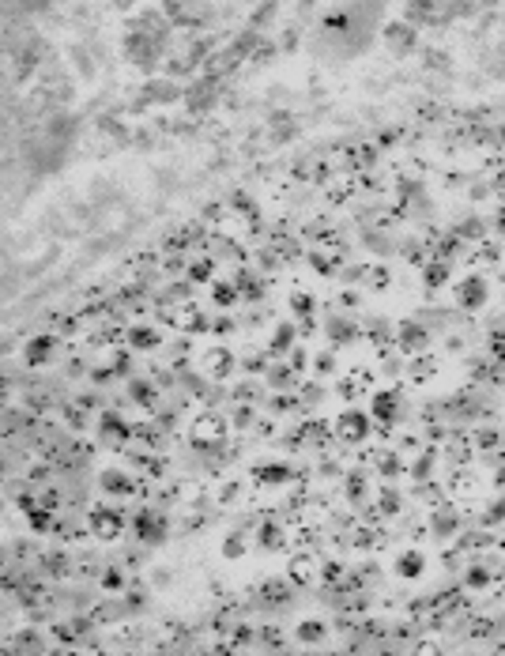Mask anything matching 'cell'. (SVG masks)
Returning a JSON list of instances; mask_svg holds the SVG:
<instances>
[{
  "mask_svg": "<svg viewBox=\"0 0 505 656\" xmlns=\"http://www.w3.org/2000/svg\"><path fill=\"white\" fill-rule=\"evenodd\" d=\"M453 302L464 313H475L490 302V279L482 272H464V276L453 279Z\"/></svg>",
  "mask_w": 505,
  "mask_h": 656,
  "instance_id": "obj_1",
  "label": "cell"
},
{
  "mask_svg": "<svg viewBox=\"0 0 505 656\" xmlns=\"http://www.w3.org/2000/svg\"><path fill=\"white\" fill-rule=\"evenodd\" d=\"M400 408H403V400H400L396 389H373V396H370V419L396 423L400 419Z\"/></svg>",
  "mask_w": 505,
  "mask_h": 656,
  "instance_id": "obj_2",
  "label": "cell"
},
{
  "mask_svg": "<svg viewBox=\"0 0 505 656\" xmlns=\"http://www.w3.org/2000/svg\"><path fill=\"white\" fill-rule=\"evenodd\" d=\"M381 38H385V46L392 53H411L415 42H419V30H415L411 23H400V19H392V23H385V30H381Z\"/></svg>",
  "mask_w": 505,
  "mask_h": 656,
  "instance_id": "obj_3",
  "label": "cell"
},
{
  "mask_svg": "<svg viewBox=\"0 0 505 656\" xmlns=\"http://www.w3.org/2000/svg\"><path fill=\"white\" fill-rule=\"evenodd\" d=\"M392 573L400 577V581H415V577L426 573V554L419 551V547H403V551H396V559H392Z\"/></svg>",
  "mask_w": 505,
  "mask_h": 656,
  "instance_id": "obj_4",
  "label": "cell"
},
{
  "mask_svg": "<svg viewBox=\"0 0 505 656\" xmlns=\"http://www.w3.org/2000/svg\"><path fill=\"white\" fill-rule=\"evenodd\" d=\"M370 415L366 411H355V408H347L343 415L336 419V434L343 437V442H362V437L370 434Z\"/></svg>",
  "mask_w": 505,
  "mask_h": 656,
  "instance_id": "obj_5",
  "label": "cell"
},
{
  "mask_svg": "<svg viewBox=\"0 0 505 656\" xmlns=\"http://www.w3.org/2000/svg\"><path fill=\"white\" fill-rule=\"evenodd\" d=\"M223 434H226V423L219 419V415H200V419L193 423V442L196 445H215V442H223Z\"/></svg>",
  "mask_w": 505,
  "mask_h": 656,
  "instance_id": "obj_6",
  "label": "cell"
},
{
  "mask_svg": "<svg viewBox=\"0 0 505 656\" xmlns=\"http://www.w3.org/2000/svg\"><path fill=\"white\" fill-rule=\"evenodd\" d=\"M91 528L102 535V540H114V535L125 528V517H121L114 506H98V509L91 513Z\"/></svg>",
  "mask_w": 505,
  "mask_h": 656,
  "instance_id": "obj_7",
  "label": "cell"
},
{
  "mask_svg": "<svg viewBox=\"0 0 505 656\" xmlns=\"http://www.w3.org/2000/svg\"><path fill=\"white\" fill-rule=\"evenodd\" d=\"M234 351H230V347H212V351L204 355V370L212 377H226V374H234Z\"/></svg>",
  "mask_w": 505,
  "mask_h": 656,
  "instance_id": "obj_8",
  "label": "cell"
},
{
  "mask_svg": "<svg viewBox=\"0 0 505 656\" xmlns=\"http://www.w3.org/2000/svg\"><path fill=\"white\" fill-rule=\"evenodd\" d=\"M396 340H400L403 351H422V347L430 344V332H426L419 321H403L400 332H396Z\"/></svg>",
  "mask_w": 505,
  "mask_h": 656,
  "instance_id": "obj_9",
  "label": "cell"
},
{
  "mask_svg": "<svg viewBox=\"0 0 505 656\" xmlns=\"http://www.w3.org/2000/svg\"><path fill=\"white\" fill-rule=\"evenodd\" d=\"M422 283L426 287H445V283H453V265H449L445 257H434V260H426L422 265Z\"/></svg>",
  "mask_w": 505,
  "mask_h": 656,
  "instance_id": "obj_10",
  "label": "cell"
},
{
  "mask_svg": "<svg viewBox=\"0 0 505 656\" xmlns=\"http://www.w3.org/2000/svg\"><path fill=\"white\" fill-rule=\"evenodd\" d=\"M53 351H57V340L46 332V336H35V340L23 347V358H27L30 366H42V363H49V358H53Z\"/></svg>",
  "mask_w": 505,
  "mask_h": 656,
  "instance_id": "obj_11",
  "label": "cell"
},
{
  "mask_svg": "<svg viewBox=\"0 0 505 656\" xmlns=\"http://www.w3.org/2000/svg\"><path fill=\"white\" fill-rule=\"evenodd\" d=\"M128 344H133L136 351H155V347L162 344V328H155V324H133V328H128Z\"/></svg>",
  "mask_w": 505,
  "mask_h": 656,
  "instance_id": "obj_12",
  "label": "cell"
},
{
  "mask_svg": "<svg viewBox=\"0 0 505 656\" xmlns=\"http://www.w3.org/2000/svg\"><path fill=\"white\" fill-rule=\"evenodd\" d=\"M133 528H136V535L140 540H147V543H159L162 540V532H166V524H162L155 513H140V517L133 521Z\"/></svg>",
  "mask_w": 505,
  "mask_h": 656,
  "instance_id": "obj_13",
  "label": "cell"
},
{
  "mask_svg": "<svg viewBox=\"0 0 505 656\" xmlns=\"http://www.w3.org/2000/svg\"><path fill=\"white\" fill-rule=\"evenodd\" d=\"M98 483H102L106 494H133V475L117 472V468H109V472L98 475Z\"/></svg>",
  "mask_w": 505,
  "mask_h": 656,
  "instance_id": "obj_14",
  "label": "cell"
},
{
  "mask_svg": "<svg viewBox=\"0 0 505 656\" xmlns=\"http://www.w3.org/2000/svg\"><path fill=\"white\" fill-rule=\"evenodd\" d=\"M212 302L219 310H230V305L238 302V287L230 279H212Z\"/></svg>",
  "mask_w": 505,
  "mask_h": 656,
  "instance_id": "obj_15",
  "label": "cell"
},
{
  "mask_svg": "<svg viewBox=\"0 0 505 656\" xmlns=\"http://www.w3.org/2000/svg\"><path fill=\"white\" fill-rule=\"evenodd\" d=\"M268 347H272V355H287L291 347H294V324H279L276 332H272Z\"/></svg>",
  "mask_w": 505,
  "mask_h": 656,
  "instance_id": "obj_16",
  "label": "cell"
},
{
  "mask_svg": "<svg viewBox=\"0 0 505 656\" xmlns=\"http://www.w3.org/2000/svg\"><path fill=\"white\" fill-rule=\"evenodd\" d=\"M294 633H298V641H305V645H310V641H324L328 626H324L321 619H302V622H298V630H294Z\"/></svg>",
  "mask_w": 505,
  "mask_h": 656,
  "instance_id": "obj_17",
  "label": "cell"
},
{
  "mask_svg": "<svg viewBox=\"0 0 505 656\" xmlns=\"http://www.w3.org/2000/svg\"><path fill=\"white\" fill-rule=\"evenodd\" d=\"M98 430H102L106 437H114V442H121V437H128V423L121 419V415H102Z\"/></svg>",
  "mask_w": 505,
  "mask_h": 656,
  "instance_id": "obj_18",
  "label": "cell"
},
{
  "mask_svg": "<svg viewBox=\"0 0 505 656\" xmlns=\"http://www.w3.org/2000/svg\"><path fill=\"white\" fill-rule=\"evenodd\" d=\"M287 475H291L287 464H260V468H257V479H260V483H272V487H276V483H287Z\"/></svg>",
  "mask_w": 505,
  "mask_h": 656,
  "instance_id": "obj_19",
  "label": "cell"
},
{
  "mask_svg": "<svg viewBox=\"0 0 505 656\" xmlns=\"http://www.w3.org/2000/svg\"><path fill=\"white\" fill-rule=\"evenodd\" d=\"M189 279H193V283H212V279H215V260L196 257L193 265H189Z\"/></svg>",
  "mask_w": 505,
  "mask_h": 656,
  "instance_id": "obj_20",
  "label": "cell"
},
{
  "mask_svg": "<svg viewBox=\"0 0 505 656\" xmlns=\"http://www.w3.org/2000/svg\"><path fill=\"white\" fill-rule=\"evenodd\" d=\"M313 310H317V298H313V294H305V291H294V294H291V313H294V317H313Z\"/></svg>",
  "mask_w": 505,
  "mask_h": 656,
  "instance_id": "obj_21",
  "label": "cell"
},
{
  "mask_svg": "<svg viewBox=\"0 0 505 656\" xmlns=\"http://www.w3.org/2000/svg\"><path fill=\"white\" fill-rule=\"evenodd\" d=\"M328 336H332L336 344H351V340H355L358 332H355V324H351L347 317H336V321L328 324Z\"/></svg>",
  "mask_w": 505,
  "mask_h": 656,
  "instance_id": "obj_22",
  "label": "cell"
},
{
  "mask_svg": "<svg viewBox=\"0 0 505 656\" xmlns=\"http://www.w3.org/2000/svg\"><path fill=\"white\" fill-rule=\"evenodd\" d=\"M310 265H313V272H321V276H332V272L339 268V260H336L332 253H321V249H313V253H310Z\"/></svg>",
  "mask_w": 505,
  "mask_h": 656,
  "instance_id": "obj_23",
  "label": "cell"
},
{
  "mask_svg": "<svg viewBox=\"0 0 505 656\" xmlns=\"http://www.w3.org/2000/svg\"><path fill=\"white\" fill-rule=\"evenodd\" d=\"M245 535H226V543H223V554L226 559H241V554H245Z\"/></svg>",
  "mask_w": 505,
  "mask_h": 656,
  "instance_id": "obj_24",
  "label": "cell"
},
{
  "mask_svg": "<svg viewBox=\"0 0 505 656\" xmlns=\"http://www.w3.org/2000/svg\"><path fill=\"white\" fill-rule=\"evenodd\" d=\"M291 577H294V581H310V577H313V562L310 559H294L291 562Z\"/></svg>",
  "mask_w": 505,
  "mask_h": 656,
  "instance_id": "obj_25",
  "label": "cell"
},
{
  "mask_svg": "<svg viewBox=\"0 0 505 656\" xmlns=\"http://www.w3.org/2000/svg\"><path fill=\"white\" fill-rule=\"evenodd\" d=\"M490 226H494V234H498V238H505V204H498V207H494Z\"/></svg>",
  "mask_w": 505,
  "mask_h": 656,
  "instance_id": "obj_26",
  "label": "cell"
},
{
  "mask_svg": "<svg viewBox=\"0 0 505 656\" xmlns=\"http://www.w3.org/2000/svg\"><path fill=\"white\" fill-rule=\"evenodd\" d=\"M260 543H264V547H283V532H279V528H272V524H268V528L260 532Z\"/></svg>",
  "mask_w": 505,
  "mask_h": 656,
  "instance_id": "obj_27",
  "label": "cell"
},
{
  "mask_svg": "<svg viewBox=\"0 0 505 656\" xmlns=\"http://www.w3.org/2000/svg\"><path fill=\"white\" fill-rule=\"evenodd\" d=\"M487 581H490V573L482 570V566H471V570H468V585L471 588H479V585H487Z\"/></svg>",
  "mask_w": 505,
  "mask_h": 656,
  "instance_id": "obj_28",
  "label": "cell"
},
{
  "mask_svg": "<svg viewBox=\"0 0 505 656\" xmlns=\"http://www.w3.org/2000/svg\"><path fill=\"white\" fill-rule=\"evenodd\" d=\"M317 370H321V374H332V370H336V355L332 351H321V355H317V363H313Z\"/></svg>",
  "mask_w": 505,
  "mask_h": 656,
  "instance_id": "obj_29",
  "label": "cell"
},
{
  "mask_svg": "<svg viewBox=\"0 0 505 656\" xmlns=\"http://www.w3.org/2000/svg\"><path fill=\"white\" fill-rule=\"evenodd\" d=\"M501 517H505V502H494L490 513H487V521H501Z\"/></svg>",
  "mask_w": 505,
  "mask_h": 656,
  "instance_id": "obj_30",
  "label": "cell"
},
{
  "mask_svg": "<svg viewBox=\"0 0 505 656\" xmlns=\"http://www.w3.org/2000/svg\"><path fill=\"white\" fill-rule=\"evenodd\" d=\"M373 283H377V287H385V283H389V272H385V265H377V272H373Z\"/></svg>",
  "mask_w": 505,
  "mask_h": 656,
  "instance_id": "obj_31",
  "label": "cell"
},
{
  "mask_svg": "<svg viewBox=\"0 0 505 656\" xmlns=\"http://www.w3.org/2000/svg\"><path fill=\"white\" fill-rule=\"evenodd\" d=\"M230 328H234V321H230V317H219V321H215V332H230Z\"/></svg>",
  "mask_w": 505,
  "mask_h": 656,
  "instance_id": "obj_32",
  "label": "cell"
}]
</instances>
